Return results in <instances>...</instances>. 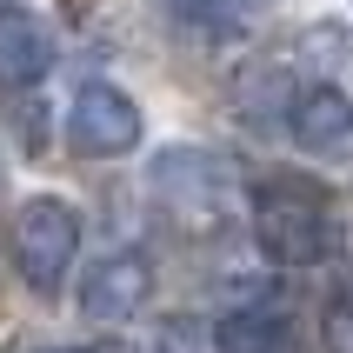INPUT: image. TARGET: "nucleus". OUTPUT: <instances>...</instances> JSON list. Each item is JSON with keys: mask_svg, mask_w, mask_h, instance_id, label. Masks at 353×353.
Segmentation results:
<instances>
[{"mask_svg": "<svg viewBox=\"0 0 353 353\" xmlns=\"http://www.w3.org/2000/svg\"><path fill=\"white\" fill-rule=\"evenodd\" d=\"M254 240L274 267H320L334 247V207L314 180L274 174L254 187Z\"/></svg>", "mask_w": 353, "mask_h": 353, "instance_id": "obj_1", "label": "nucleus"}, {"mask_svg": "<svg viewBox=\"0 0 353 353\" xmlns=\"http://www.w3.org/2000/svg\"><path fill=\"white\" fill-rule=\"evenodd\" d=\"M147 187H154L160 214L174 220L180 234H220L234 220V174L214 154H200V147H167L154 160Z\"/></svg>", "mask_w": 353, "mask_h": 353, "instance_id": "obj_2", "label": "nucleus"}, {"mask_svg": "<svg viewBox=\"0 0 353 353\" xmlns=\"http://www.w3.org/2000/svg\"><path fill=\"white\" fill-rule=\"evenodd\" d=\"M80 254V214L67 200L40 194L14 214V267L34 294H60L67 287V267Z\"/></svg>", "mask_w": 353, "mask_h": 353, "instance_id": "obj_3", "label": "nucleus"}, {"mask_svg": "<svg viewBox=\"0 0 353 353\" xmlns=\"http://www.w3.org/2000/svg\"><path fill=\"white\" fill-rule=\"evenodd\" d=\"M154 294V267L140 247H114V254H100L80 280V314L94 320V327H127V320L147 307Z\"/></svg>", "mask_w": 353, "mask_h": 353, "instance_id": "obj_4", "label": "nucleus"}, {"mask_svg": "<svg viewBox=\"0 0 353 353\" xmlns=\"http://www.w3.org/2000/svg\"><path fill=\"white\" fill-rule=\"evenodd\" d=\"M67 140L80 154H127L140 140V107L107 80H87L74 94V107H67Z\"/></svg>", "mask_w": 353, "mask_h": 353, "instance_id": "obj_5", "label": "nucleus"}, {"mask_svg": "<svg viewBox=\"0 0 353 353\" xmlns=\"http://www.w3.org/2000/svg\"><path fill=\"white\" fill-rule=\"evenodd\" d=\"M294 347V314L280 294H240L214 320V353H287Z\"/></svg>", "mask_w": 353, "mask_h": 353, "instance_id": "obj_6", "label": "nucleus"}, {"mask_svg": "<svg viewBox=\"0 0 353 353\" xmlns=\"http://www.w3.org/2000/svg\"><path fill=\"white\" fill-rule=\"evenodd\" d=\"M287 127H294L300 154H314V160H353V100L340 94V87H307V94L294 100Z\"/></svg>", "mask_w": 353, "mask_h": 353, "instance_id": "obj_7", "label": "nucleus"}, {"mask_svg": "<svg viewBox=\"0 0 353 353\" xmlns=\"http://www.w3.org/2000/svg\"><path fill=\"white\" fill-rule=\"evenodd\" d=\"M54 74V27L27 7L0 14V87H40Z\"/></svg>", "mask_w": 353, "mask_h": 353, "instance_id": "obj_8", "label": "nucleus"}, {"mask_svg": "<svg viewBox=\"0 0 353 353\" xmlns=\"http://www.w3.org/2000/svg\"><path fill=\"white\" fill-rule=\"evenodd\" d=\"M174 27H187L207 47H227V40H247V27L260 20V0H160Z\"/></svg>", "mask_w": 353, "mask_h": 353, "instance_id": "obj_9", "label": "nucleus"}, {"mask_svg": "<svg viewBox=\"0 0 353 353\" xmlns=\"http://www.w3.org/2000/svg\"><path fill=\"white\" fill-rule=\"evenodd\" d=\"M320 340H327V353H353V287H340V294L327 300V320H320Z\"/></svg>", "mask_w": 353, "mask_h": 353, "instance_id": "obj_10", "label": "nucleus"}, {"mask_svg": "<svg viewBox=\"0 0 353 353\" xmlns=\"http://www.w3.org/2000/svg\"><path fill=\"white\" fill-rule=\"evenodd\" d=\"M147 353H200V334H194V320H167L154 340H147Z\"/></svg>", "mask_w": 353, "mask_h": 353, "instance_id": "obj_11", "label": "nucleus"}, {"mask_svg": "<svg viewBox=\"0 0 353 353\" xmlns=\"http://www.w3.org/2000/svg\"><path fill=\"white\" fill-rule=\"evenodd\" d=\"M40 353H127V347H114V340H94V347H40Z\"/></svg>", "mask_w": 353, "mask_h": 353, "instance_id": "obj_12", "label": "nucleus"}, {"mask_svg": "<svg viewBox=\"0 0 353 353\" xmlns=\"http://www.w3.org/2000/svg\"><path fill=\"white\" fill-rule=\"evenodd\" d=\"M0 14H14V0H0Z\"/></svg>", "mask_w": 353, "mask_h": 353, "instance_id": "obj_13", "label": "nucleus"}]
</instances>
